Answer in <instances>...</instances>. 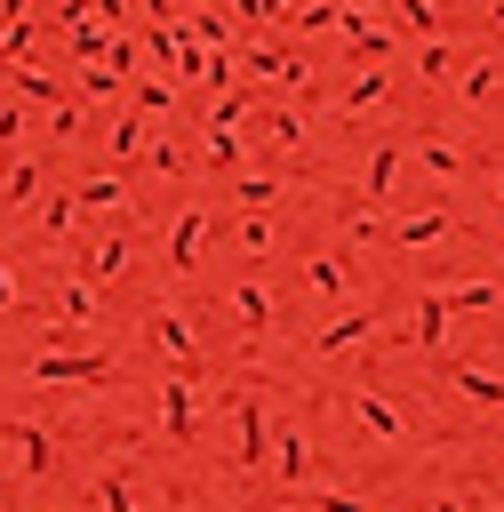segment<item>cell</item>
<instances>
[{
	"mask_svg": "<svg viewBox=\"0 0 504 512\" xmlns=\"http://www.w3.org/2000/svg\"><path fill=\"white\" fill-rule=\"evenodd\" d=\"M232 424H240V440H232V456H240V472H256V464L272 456V416H264L256 400H240V408H232Z\"/></svg>",
	"mask_w": 504,
	"mask_h": 512,
	"instance_id": "4fadbf2b",
	"label": "cell"
},
{
	"mask_svg": "<svg viewBox=\"0 0 504 512\" xmlns=\"http://www.w3.org/2000/svg\"><path fill=\"white\" fill-rule=\"evenodd\" d=\"M304 288H312L320 304H352V264H344V256H320V248H312V256H304Z\"/></svg>",
	"mask_w": 504,
	"mask_h": 512,
	"instance_id": "5bb4252c",
	"label": "cell"
},
{
	"mask_svg": "<svg viewBox=\"0 0 504 512\" xmlns=\"http://www.w3.org/2000/svg\"><path fill=\"white\" fill-rule=\"evenodd\" d=\"M80 232V200H72V184L64 192H48V208H40V240H72Z\"/></svg>",
	"mask_w": 504,
	"mask_h": 512,
	"instance_id": "484cf974",
	"label": "cell"
},
{
	"mask_svg": "<svg viewBox=\"0 0 504 512\" xmlns=\"http://www.w3.org/2000/svg\"><path fill=\"white\" fill-rule=\"evenodd\" d=\"M0 56H8V64H24V56H32V24H8V48H0Z\"/></svg>",
	"mask_w": 504,
	"mask_h": 512,
	"instance_id": "60d3db41",
	"label": "cell"
},
{
	"mask_svg": "<svg viewBox=\"0 0 504 512\" xmlns=\"http://www.w3.org/2000/svg\"><path fill=\"white\" fill-rule=\"evenodd\" d=\"M464 232H472L464 216H448V208H416V216H400L384 240H392V248H432V240H464Z\"/></svg>",
	"mask_w": 504,
	"mask_h": 512,
	"instance_id": "9c48e42d",
	"label": "cell"
},
{
	"mask_svg": "<svg viewBox=\"0 0 504 512\" xmlns=\"http://www.w3.org/2000/svg\"><path fill=\"white\" fill-rule=\"evenodd\" d=\"M104 320V296L88 288V280H64L56 288V336H72V328H96Z\"/></svg>",
	"mask_w": 504,
	"mask_h": 512,
	"instance_id": "9a60e30c",
	"label": "cell"
},
{
	"mask_svg": "<svg viewBox=\"0 0 504 512\" xmlns=\"http://www.w3.org/2000/svg\"><path fill=\"white\" fill-rule=\"evenodd\" d=\"M368 336H376V304H344L336 320L312 328V360H344V352H360Z\"/></svg>",
	"mask_w": 504,
	"mask_h": 512,
	"instance_id": "277c9868",
	"label": "cell"
},
{
	"mask_svg": "<svg viewBox=\"0 0 504 512\" xmlns=\"http://www.w3.org/2000/svg\"><path fill=\"white\" fill-rule=\"evenodd\" d=\"M488 24H496V32H504V0H488Z\"/></svg>",
	"mask_w": 504,
	"mask_h": 512,
	"instance_id": "f6af8a7d",
	"label": "cell"
},
{
	"mask_svg": "<svg viewBox=\"0 0 504 512\" xmlns=\"http://www.w3.org/2000/svg\"><path fill=\"white\" fill-rule=\"evenodd\" d=\"M208 232H216V208H176L168 216V272H200V256H208Z\"/></svg>",
	"mask_w": 504,
	"mask_h": 512,
	"instance_id": "3957f363",
	"label": "cell"
},
{
	"mask_svg": "<svg viewBox=\"0 0 504 512\" xmlns=\"http://www.w3.org/2000/svg\"><path fill=\"white\" fill-rule=\"evenodd\" d=\"M232 248L256 264V256H272V248H280V224H272L264 208H248V216H240V232H232Z\"/></svg>",
	"mask_w": 504,
	"mask_h": 512,
	"instance_id": "cb8c5ba5",
	"label": "cell"
},
{
	"mask_svg": "<svg viewBox=\"0 0 504 512\" xmlns=\"http://www.w3.org/2000/svg\"><path fill=\"white\" fill-rule=\"evenodd\" d=\"M264 464H272L280 488H304V480H312V432H304V424H272V456H264Z\"/></svg>",
	"mask_w": 504,
	"mask_h": 512,
	"instance_id": "ba28073f",
	"label": "cell"
},
{
	"mask_svg": "<svg viewBox=\"0 0 504 512\" xmlns=\"http://www.w3.org/2000/svg\"><path fill=\"white\" fill-rule=\"evenodd\" d=\"M416 160H424L432 176H448V184L464 176V144H448V136H424V144H416Z\"/></svg>",
	"mask_w": 504,
	"mask_h": 512,
	"instance_id": "836d02e7",
	"label": "cell"
},
{
	"mask_svg": "<svg viewBox=\"0 0 504 512\" xmlns=\"http://www.w3.org/2000/svg\"><path fill=\"white\" fill-rule=\"evenodd\" d=\"M72 200H80V208H128V176H120V168H88V176L72 184Z\"/></svg>",
	"mask_w": 504,
	"mask_h": 512,
	"instance_id": "44dd1931",
	"label": "cell"
},
{
	"mask_svg": "<svg viewBox=\"0 0 504 512\" xmlns=\"http://www.w3.org/2000/svg\"><path fill=\"white\" fill-rule=\"evenodd\" d=\"M256 128H264L272 144H288V152L304 144V112H296V104H256Z\"/></svg>",
	"mask_w": 504,
	"mask_h": 512,
	"instance_id": "d4e9b609",
	"label": "cell"
},
{
	"mask_svg": "<svg viewBox=\"0 0 504 512\" xmlns=\"http://www.w3.org/2000/svg\"><path fill=\"white\" fill-rule=\"evenodd\" d=\"M344 240H352V248H384V224L360 208V216H344Z\"/></svg>",
	"mask_w": 504,
	"mask_h": 512,
	"instance_id": "f35d334b",
	"label": "cell"
},
{
	"mask_svg": "<svg viewBox=\"0 0 504 512\" xmlns=\"http://www.w3.org/2000/svg\"><path fill=\"white\" fill-rule=\"evenodd\" d=\"M376 104H392V64H376V72H360L344 96H336V112L344 120H360V112H376Z\"/></svg>",
	"mask_w": 504,
	"mask_h": 512,
	"instance_id": "ffe728a7",
	"label": "cell"
},
{
	"mask_svg": "<svg viewBox=\"0 0 504 512\" xmlns=\"http://www.w3.org/2000/svg\"><path fill=\"white\" fill-rule=\"evenodd\" d=\"M304 504H312V512H376L360 488H320V496H304Z\"/></svg>",
	"mask_w": 504,
	"mask_h": 512,
	"instance_id": "8d00e7d4",
	"label": "cell"
},
{
	"mask_svg": "<svg viewBox=\"0 0 504 512\" xmlns=\"http://www.w3.org/2000/svg\"><path fill=\"white\" fill-rule=\"evenodd\" d=\"M48 128H56V136H80L88 120H80V104H56V112H48Z\"/></svg>",
	"mask_w": 504,
	"mask_h": 512,
	"instance_id": "b9f144b4",
	"label": "cell"
},
{
	"mask_svg": "<svg viewBox=\"0 0 504 512\" xmlns=\"http://www.w3.org/2000/svg\"><path fill=\"white\" fill-rule=\"evenodd\" d=\"M8 304H16V272L0 264V312H8Z\"/></svg>",
	"mask_w": 504,
	"mask_h": 512,
	"instance_id": "7bdbcfd3",
	"label": "cell"
},
{
	"mask_svg": "<svg viewBox=\"0 0 504 512\" xmlns=\"http://www.w3.org/2000/svg\"><path fill=\"white\" fill-rule=\"evenodd\" d=\"M16 464H24V480H48V464H56L48 424H16Z\"/></svg>",
	"mask_w": 504,
	"mask_h": 512,
	"instance_id": "603a6c76",
	"label": "cell"
},
{
	"mask_svg": "<svg viewBox=\"0 0 504 512\" xmlns=\"http://www.w3.org/2000/svg\"><path fill=\"white\" fill-rule=\"evenodd\" d=\"M232 64H248V72H264V80H280V88H304V80H312V64H304L288 40H248Z\"/></svg>",
	"mask_w": 504,
	"mask_h": 512,
	"instance_id": "52a82bcc",
	"label": "cell"
},
{
	"mask_svg": "<svg viewBox=\"0 0 504 512\" xmlns=\"http://www.w3.org/2000/svg\"><path fill=\"white\" fill-rule=\"evenodd\" d=\"M144 168H152V176H184V168H192V160H184V152H176V144H144Z\"/></svg>",
	"mask_w": 504,
	"mask_h": 512,
	"instance_id": "74e56055",
	"label": "cell"
},
{
	"mask_svg": "<svg viewBox=\"0 0 504 512\" xmlns=\"http://www.w3.org/2000/svg\"><path fill=\"white\" fill-rule=\"evenodd\" d=\"M120 104H136L144 120H160V112H176V88H168V80H128Z\"/></svg>",
	"mask_w": 504,
	"mask_h": 512,
	"instance_id": "f1b7e54d",
	"label": "cell"
},
{
	"mask_svg": "<svg viewBox=\"0 0 504 512\" xmlns=\"http://www.w3.org/2000/svg\"><path fill=\"white\" fill-rule=\"evenodd\" d=\"M336 32H344V56H360V64H392V48H400V32L384 16H368V8H352V0H344V24Z\"/></svg>",
	"mask_w": 504,
	"mask_h": 512,
	"instance_id": "5b68a950",
	"label": "cell"
},
{
	"mask_svg": "<svg viewBox=\"0 0 504 512\" xmlns=\"http://www.w3.org/2000/svg\"><path fill=\"white\" fill-rule=\"evenodd\" d=\"M128 264H136V240H128V232H96V240L80 248V280H88V288H104V280H120Z\"/></svg>",
	"mask_w": 504,
	"mask_h": 512,
	"instance_id": "30bf717a",
	"label": "cell"
},
{
	"mask_svg": "<svg viewBox=\"0 0 504 512\" xmlns=\"http://www.w3.org/2000/svg\"><path fill=\"white\" fill-rule=\"evenodd\" d=\"M400 168H408V144L384 136V144L360 160V192H368V200H392V192H400Z\"/></svg>",
	"mask_w": 504,
	"mask_h": 512,
	"instance_id": "7c38bea8",
	"label": "cell"
},
{
	"mask_svg": "<svg viewBox=\"0 0 504 512\" xmlns=\"http://www.w3.org/2000/svg\"><path fill=\"white\" fill-rule=\"evenodd\" d=\"M144 144H152V120H144V112H120V120H112V152L136 168V160H144Z\"/></svg>",
	"mask_w": 504,
	"mask_h": 512,
	"instance_id": "f546056e",
	"label": "cell"
},
{
	"mask_svg": "<svg viewBox=\"0 0 504 512\" xmlns=\"http://www.w3.org/2000/svg\"><path fill=\"white\" fill-rule=\"evenodd\" d=\"M392 16H400V32H416V40H448V16H440L432 0H392Z\"/></svg>",
	"mask_w": 504,
	"mask_h": 512,
	"instance_id": "4316f807",
	"label": "cell"
},
{
	"mask_svg": "<svg viewBox=\"0 0 504 512\" xmlns=\"http://www.w3.org/2000/svg\"><path fill=\"white\" fill-rule=\"evenodd\" d=\"M160 440L168 448H192L200 440V408H192V376H160Z\"/></svg>",
	"mask_w": 504,
	"mask_h": 512,
	"instance_id": "8992f818",
	"label": "cell"
},
{
	"mask_svg": "<svg viewBox=\"0 0 504 512\" xmlns=\"http://www.w3.org/2000/svg\"><path fill=\"white\" fill-rule=\"evenodd\" d=\"M496 88H504V64H496V56H480V64H464V72H456V104H464V112L496 104Z\"/></svg>",
	"mask_w": 504,
	"mask_h": 512,
	"instance_id": "d6986e66",
	"label": "cell"
},
{
	"mask_svg": "<svg viewBox=\"0 0 504 512\" xmlns=\"http://www.w3.org/2000/svg\"><path fill=\"white\" fill-rule=\"evenodd\" d=\"M224 312H232V320H240V336L256 344V336L272 328V288H264V280H232V288H224Z\"/></svg>",
	"mask_w": 504,
	"mask_h": 512,
	"instance_id": "8fae6325",
	"label": "cell"
},
{
	"mask_svg": "<svg viewBox=\"0 0 504 512\" xmlns=\"http://www.w3.org/2000/svg\"><path fill=\"white\" fill-rule=\"evenodd\" d=\"M232 192H240V208H272V200H280V176H272V168H256V160H248V168H240V176H232Z\"/></svg>",
	"mask_w": 504,
	"mask_h": 512,
	"instance_id": "4dcf8cb0",
	"label": "cell"
},
{
	"mask_svg": "<svg viewBox=\"0 0 504 512\" xmlns=\"http://www.w3.org/2000/svg\"><path fill=\"white\" fill-rule=\"evenodd\" d=\"M200 160H208V168H232V176H240V168H248V144H240L232 128H208V144H200Z\"/></svg>",
	"mask_w": 504,
	"mask_h": 512,
	"instance_id": "d6a6232c",
	"label": "cell"
},
{
	"mask_svg": "<svg viewBox=\"0 0 504 512\" xmlns=\"http://www.w3.org/2000/svg\"><path fill=\"white\" fill-rule=\"evenodd\" d=\"M40 184H48V168H40V160H16V168H8V208L40 200Z\"/></svg>",
	"mask_w": 504,
	"mask_h": 512,
	"instance_id": "e575fe53",
	"label": "cell"
},
{
	"mask_svg": "<svg viewBox=\"0 0 504 512\" xmlns=\"http://www.w3.org/2000/svg\"><path fill=\"white\" fill-rule=\"evenodd\" d=\"M440 304H448V320H456V312H496V304H504V280H448Z\"/></svg>",
	"mask_w": 504,
	"mask_h": 512,
	"instance_id": "7402d4cb",
	"label": "cell"
},
{
	"mask_svg": "<svg viewBox=\"0 0 504 512\" xmlns=\"http://www.w3.org/2000/svg\"><path fill=\"white\" fill-rule=\"evenodd\" d=\"M24 376H32V384H64V392H104V384H112V360H104V352H72V344H64V352H32V368H24Z\"/></svg>",
	"mask_w": 504,
	"mask_h": 512,
	"instance_id": "7a4b0ae2",
	"label": "cell"
},
{
	"mask_svg": "<svg viewBox=\"0 0 504 512\" xmlns=\"http://www.w3.org/2000/svg\"><path fill=\"white\" fill-rule=\"evenodd\" d=\"M416 72H424V80H448V72H456V48H448V40H416Z\"/></svg>",
	"mask_w": 504,
	"mask_h": 512,
	"instance_id": "d590c367",
	"label": "cell"
},
{
	"mask_svg": "<svg viewBox=\"0 0 504 512\" xmlns=\"http://www.w3.org/2000/svg\"><path fill=\"white\" fill-rule=\"evenodd\" d=\"M96 504H104V512H144V496H136V480H128L120 464L96 472Z\"/></svg>",
	"mask_w": 504,
	"mask_h": 512,
	"instance_id": "83f0119b",
	"label": "cell"
},
{
	"mask_svg": "<svg viewBox=\"0 0 504 512\" xmlns=\"http://www.w3.org/2000/svg\"><path fill=\"white\" fill-rule=\"evenodd\" d=\"M448 384H456L472 408H504V376L480 368V360H456V352H448Z\"/></svg>",
	"mask_w": 504,
	"mask_h": 512,
	"instance_id": "e0dca14e",
	"label": "cell"
},
{
	"mask_svg": "<svg viewBox=\"0 0 504 512\" xmlns=\"http://www.w3.org/2000/svg\"><path fill=\"white\" fill-rule=\"evenodd\" d=\"M432 512H464V496H432Z\"/></svg>",
	"mask_w": 504,
	"mask_h": 512,
	"instance_id": "ee69618b",
	"label": "cell"
},
{
	"mask_svg": "<svg viewBox=\"0 0 504 512\" xmlns=\"http://www.w3.org/2000/svg\"><path fill=\"white\" fill-rule=\"evenodd\" d=\"M408 344H416V352H440V344H448V304H440V288L416 296V312H408Z\"/></svg>",
	"mask_w": 504,
	"mask_h": 512,
	"instance_id": "ac0fdd59",
	"label": "cell"
},
{
	"mask_svg": "<svg viewBox=\"0 0 504 512\" xmlns=\"http://www.w3.org/2000/svg\"><path fill=\"white\" fill-rule=\"evenodd\" d=\"M344 408H352V424H360L368 440H400V408H392L384 392H368V384H352V400H344Z\"/></svg>",
	"mask_w": 504,
	"mask_h": 512,
	"instance_id": "2e32d148",
	"label": "cell"
},
{
	"mask_svg": "<svg viewBox=\"0 0 504 512\" xmlns=\"http://www.w3.org/2000/svg\"><path fill=\"white\" fill-rule=\"evenodd\" d=\"M496 200H504V176H496Z\"/></svg>",
	"mask_w": 504,
	"mask_h": 512,
	"instance_id": "bcb514c9",
	"label": "cell"
},
{
	"mask_svg": "<svg viewBox=\"0 0 504 512\" xmlns=\"http://www.w3.org/2000/svg\"><path fill=\"white\" fill-rule=\"evenodd\" d=\"M288 24L296 32H336L344 24V0H288Z\"/></svg>",
	"mask_w": 504,
	"mask_h": 512,
	"instance_id": "1f68e13d",
	"label": "cell"
},
{
	"mask_svg": "<svg viewBox=\"0 0 504 512\" xmlns=\"http://www.w3.org/2000/svg\"><path fill=\"white\" fill-rule=\"evenodd\" d=\"M144 344H152V352H160L176 376H192V368H200V328H192L176 304H160V296L144 304Z\"/></svg>",
	"mask_w": 504,
	"mask_h": 512,
	"instance_id": "6da1fadb",
	"label": "cell"
},
{
	"mask_svg": "<svg viewBox=\"0 0 504 512\" xmlns=\"http://www.w3.org/2000/svg\"><path fill=\"white\" fill-rule=\"evenodd\" d=\"M16 88H24V96H32V104H72V96H64V88H56V80H40V72H16Z\"/></svg>",
	"mask_w": 504,
	"mask_h": 512,
	"instance_id": "ab89813d",
	"label": "cell"
}]
</instances>
